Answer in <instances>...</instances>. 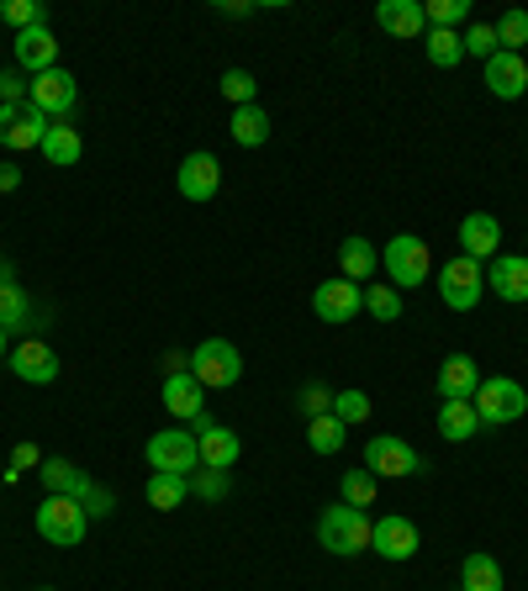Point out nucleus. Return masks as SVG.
Here are the masks:
<instances>
[{
    "label": "nucleus",
    "mask_w": 528,
    "mask_h": 591,
    "mask_svg": "<svg viewBox=\"0 0 528 591\" xmlns=\"http://www.w3.org/2000/svg\"><path fill=\"white\" fill-rule=\"evenodd\" d=\"M370 528H376V518H370L365 507L338 502V507H323V518H317V545L328 549V555L355 560V555H365V549H370Z\"/></svg>",
    "instance_id": "obj_1"
},
{
    "label": "nucleus",
    "mask_w": 528,
    "mask_h": 591,
    "mask_svg": "<svg viewBox=\"0 0 528 591\" xmlns=\"http://www.w3.org/2000/svg\"><path fill=\"white\" fill-rule=\"evenodd\" d=\"M381 270L391 275L397 291H418V285L433 275V249L418 233H397L381 249Z\"/></svg>",
    "instance_id": "obj_2"
},
{
    "label": "nucleus",
    "mask_w": 528,
    "mask_h": 591,
    "mask_svg": "<svg viewBox=\"0 0 528 591\" xmlns=\"http://www.w3.org/2000/svg\"><path fill=\"white\" fill-rule=\"evenodd\" d=\"M191 376L207 386V391H228L243 380V355L228 344V338H201L191 349Z\"/></svg>",
    "instance_id": "obj_3"
},
{
    "label": "nucleus",
    "mask_w": 528,
    "mask_h": 591,
    "mask_svg": "<svg viewBox=\"0 0 528 591\" xmlns=\"http://www.w3.org/2000/svg\"><path fill=\"white\" fill-rule=\"evenodd\" d=\"M38 534L49 539V545L59 549H74V545H85V528H91V513L80 507L74 497H43L38 502Z\"/></svg>",
    "instance_id": "obj_4"
},
{
    "label": "nucleus",
    "mask_w": 528,
    "mask_h": 591,
    "mask_svg": "<svg viewBox=\"0 0 528 591\" xmlns=\"http://www.w3.org/2000/svg\"><path fill=\"white\" fill-rule=\"evenodd\" d=\"M144 460L154 465V471L186 475V481L201 471V450H196L191 428H165V433H154V439H148V450H144Z\"/></svg>",
    "instance_id": "obj_5"
},
{
    "label": "nucleus",
    "mask_w": 528,
    "mask_h": 591,
    "mask_svg": "<svg viewBox=\"0 0 528 591\" xmlns=\"http://www.w3.org/2000/svg\"><path fill=\"white\" fill-rule=\"evenodd\" d=\"M528 412V391L518 386V380L507 376H492L476 386V418L481 428H497V423H518Z\"/></svg>",
    "instance_id": "obj_6"
},
{
    "label": "nucleus",
    "mask_w": 528,
    "mask_h": 591,
    "mask_svg": "<svg viewBox=\"0 0 528 591\" xmlns=\"http://www.w3.org/2000/svg\"><path fill=\"white\" fill-rule=\"evenodd\" d=\"M481 291H486V270H481L476 260L455 254V260L439 270V296H444V307L450 312H476Z\"/></svg>",
    "instance_id": "obj_7"
},
{
    "label": "nucleus",
    "mask_w": 528,
    "mask_h": 591,
    "mask_svg": "<svg viewBox=\"0 0 528 591\" xmlns=\"http://www.w3.org/2000/svg\"><path fill=\"white\" fill-rule=\"evenodd\" d=\"M365 471L391 475V481H408V475H423V454L412 450L408 439L381 433V439H370V444H365Z\"/></svg>",
    "instance_id": "obj_8"
},
{
    "label": "nucleus",
    "mask_w": 528,
    "mask_h": 591,
    "mask_svg": "<svg viewBox=\"0 0 528 591\" xmlns=\"http://www.w3.org/2000/svg\"><path fill=\"white\" fill-rule=\"evenodd\" d=\"M27 101H32L43 117L64 122L74 112V101H80V85H74L70 70H43V74H32V91H27Z\"/></svg>",
    "instance_id": "obj_9"
},
{
    "label": "nucleus",
    "mask_w": 528,
    "mask_h": 591,
    "mask_svg": "<svg viewBox=\"0 0 528 591\" xmlns=\"http://www.w3.org/2000/svg\"><path fill=\"white\" fill-rule=\"evenodd\" d=\"M191 433H196V450H201V465L207 471H228V465H239V454H243V444H239V433L228 423H217V418H196L191 423Z\"/></svg>",
    "instance_id": "obj_10"
},
{
    "label": "nucleus",
    "mask_w": 528,
    "mask_h": 591,
    "mask_svg": "<svg viewBox=\"0 0 528 591\" xmlns=\"http://www.w3.org/2000/svg\"><path fill=\"white\" fill-rule=\"evenodd\" d=\"M53 117H43L32 101H22V106H0V143L6 148H43V138H49Z\"/></svg>",
    "instance_id": "obj_11"
},
{
    "label": "nucleus",
    "mask_w": 528,
    "mask_h": 591,
    "mask_svg": "<svg viewBox=\"0 0 528 591\" xmlns=\"http://www.w3.org/2000/svg\"><path fill=\"white\" fill-rule=\"evenodd\" d=\"M313 312L323 317V323H355L365 312V285H355V281H323L313 291Z\"/></svg>",
    "instance_id": "obj_12"
},
{
    "label": "nucleus",
    "mask_w": 528,
    "mask_h": 591,
    "mask_svg": "<svg viewBox=\"0 0 528 591\" xmlns=\"http://www.w3.org/2000/svg\"><path fill=\"white\" fill-rule=\"evenodd\" d=\"M11 370H17V380H27V386H53V380H59V355H53V344H43V338H22V344L11 349Z\"/></svg>",
    "instance_id": "obj_13"
},
{
    "label": "nucleus",
    "mask_w": 528,
    "mask_h": 591,
    "mask_svg": "<svg viewBox=\"0 0 528 591\" xmlns=\"http://www.w3.org/2000/svg\"><path fill=\"white\" fill-rule=\"evenodd\" d=\"M476 386H481V370L471 355H450L433 376V391L439 402H476Z\"/></svg>",
    "instance_id": "obj_14"
},
{
    "label": "nucleus",
    "mask_w": 528,
    "mask_h": 591,
    "mask_svg": "<svg viewBox=\"0 0 528 591\" xmlns=\"http://www.w3.org/2000/svg\"><path fill=\"white\" fill-rule=\"evenodd\" d=\"M175 186L186 201H212L217 190H222V165H217L212 154H186L180 159V175H175Z\"/></svg>",
    "instance_id": "obj_15"
},
{
    "label": "nucleus",
    "mask_w": 528,
    "mask_h": 591,
    "mask_svg": "<svg viewBox=\"0 0 528 591\" xmlns=\"http://www.w3.org/2000/svg\"><path fill=\"white\" fill-rule=\"evenodd\" d=\"M497 249H503V222L492 212H471L460 222V254L465 260H497Z\"/></svg>",
    "instance_id": "obj_16"
},
{
    "label": "nucleus",
    "mask_w": 528,
    "mask_h": 591,
    "mask_svg": "<svg viewBox=\"0 0 528 591\" xmlns=\"http://www.w3.org/2000/svg\"><path fill=\"white\" fill-rule=\"evenodd\" d=\"M418 545H423V539H418V528H412L408 518H376V528H370V549H376L381 560H397V566L412 560Z\"/></svg>",
    "instance_id": "obj_17"
},
{
    "label": "nucleus",
    "mask_w": 528,
    "mask_h": 591,
    "mask_svg": "<svg viewBox=\"0 0 528 591\" xmlns=\"http://www.w3.org/2000/svg\"><path fill=\"white\" fill-rule=\"evenodd\" d=\"M159 397H165V412H169V418H180V423H196V418L207 412V386H201L191 370L169 376Z\"/></svg>",
    "instance_id": "obj_18"
},
{
    "label": "nucleus",
    "mask_w": 528,
    "mask_h": 591,
    "mask_svg": "<svg viewBox=\"0 0 528 591\" xmlns=\"http://www.w3.org/2000/svg\"><path fill=\"white\" fill-rule=\"evenodd\" d=\"M11 43H17V64H22L27 74L59 70V38H53V27H27Z\"/></svg>",
    "instance_id": "obj_19"
},
{
    "label": "nucleus",
    "mask_w": 528,
    "mask_h": 591,
    "mask_svg": "<svg viewBox=\"0 0 528 591\" xmlns=\"http://www.w3.org/2000/svg\"><path fill=\"white\" fill-rule=\"evenodd\" d=\"M38 481L49 486V497H74V502H85V492L96 486L74 460H59V454H49V460L38 465Z\"/></svg>",
    "instance_id": "obj_20"
},
{
    "label": "nucleus",
    "mask_w": 528,
    "mask_h": 591,
    "mask_svg": "<svg viewBox=\"0 0 528 591\" xmlns=\"http://www.w3.org/2000/svg\"><path fill=\"white\" fill-rule=\"evenodd\" d=\"M486 91L497 95V101H518V95L528 91L524 53H497V59H486Z\"/></svg>",
    "instance_id": "obj_21"
},
{
    "label": "nucleus",
    "mask_w": 528,
    "mask_h": 591,
    "mask_svg": "<svg viewBox=\"0 0 528 591\" xmlns=\"http://www.w3.org/2000/svg\"><path fill=\"white\" fill-rule=\"evenodd\" d=\"M486 285L503 296V302H528V260L524 254H497L492 260V270H486Z\"/></svg>",
    "instance_id": "obj_22"
},
{
    "label": "nucleus",
    "mask_w": 528,
    "mask_h": 591,
    "mask_svg": "<svg viewBox=\"0 0 528 591\" xmlns=\"http://www.w3.org/2000/svg\"><path fill=\"white\" fill-rule=\"evenodd\" d=\"M376 22H381L391 38H423V32H429L423 0H381V6H376Z\"/></svg>",
    "instance_id": "obj_23"
},
{
    "label": "nucleus",
    "mask_w": 528,
    "mask_h": 591,
    "mask_svg": "<svg viewBox=\"0 0 528 591\" xmlns=\"http://www.w3.org/2000/svg\"><path fill=\"white\" fill-rule=\"evenodd\" d=\"M338 264H344V281H370L376 270H381V249L376 243H365L360 233L355 238H344V249H338Z\"/></svg>",
    "instance_id": "obj_24"
},
{
    "label": "nucleus",
    "mask_w": 528,
    "mask_h": 591,
    "mask_svg": "<svg viewBox=\"0 0 528 591\" xmlns=\"http://www.w3.org/2000/svg\"><path fill=\"white\" fill-rule=\"evenodd\" d=\"M476 402H439V439H450V444H465V439H476Z\"/></svg>",
    "instance_id": "obj_25"
},
{
    "label": "nucleus",
    "mask_w": 528,
    "mask_h": 591,
    "mask_svg": "<svg viewBox=\"0 0 528 591\" xmlns=\"http://www.w3.org/2000/svg\"><path fill=\"white\" fill-rule=\"evenodd\" d=\"M460 591H503V566L476 549V555H465V566H460Z\"/></svg>",
    "instance_id": "obj_26"
},
{
    "label": "nucleus",
    "mask_w": 528,
    "mask_h": 591,
    "mask_svg": "<svg viewBox=\"0 0 528 591\" xmlns=\"http://www.w3.org/2000/svg\"><path fill=\"white\" fill-rule=\"evenodd\" d=\"M80 154H85L80 133H74L70 122H53L49 138H43V159H49V165H59V169H70V165H80Z\"/></svg>",
    "instance_id": "obj_27"
},
{
    "label": "nucleus",
    "mask_w": 528,
    "mask_h": 591,
    "mask_svg": "<svg viewBox=\"0 0 528 591\" xmlns=\"http://www.w3.org/2000/svg\"><path fill=\"white\" fill-rule=\"evenodd\" d=\"M144 497H148V507H159V513H175L180 502L191 497V481H186V475L154 471V475H148V486H144Z\"/></svg>",
    "instance_id": "obj_28"
},
{
    "label": "nucleus",
    "mask_w": 528,
    "mask_h": 591,
    "mask_svg": "<svg viewBox=\"0 0 528 591\" xmlns=\"http://www.w3.org/2000/svg\"><path fill=\"white\" fill-rule=\"evenodd\" d=\"M270 138V117H264V106L254 101V106H239L233 112V143L239 148H260V143Z\"/></svg>",
    "instance_id": "obj_29"
},
{
    "label": "nucleus",
    "mask_w": 528,
    "mask_h": 591,
    "mask_svg": "<svg viewBox=\"0 0 528 591\" xmlns=\"http://www.w3.org/2000/svg\"><path fill=\"white\" fill-rule=\"evenodd\" d=\"M344 439H349V428L338 423L334 412H328V418H307V450L313 454H338Z\"/></svg>",
    "instance_id": "obj_30"
},
{
    "label": "nucleus",
    "mask_w": 528,
    "mask_h": 591,
    "mask_svg": "<svg viewBox=\"0 0 528 591\" xmlns=\"http://www.w3.org/2000/svg\"><path fill=\"white\" fill-rule=\"evenodd\" d=\"M423 38H429V64L433 70H455L460 59H465V43H460V32H444V27H429V32H423Z\"/></svg>",
    "instance_id": "obj_31"
},
{
    "label": "nucleus",
    "mask_w": 528,
    "mask_h": 591,
    "mask_svg": "<svg viewBox=\"0 0 528 591\" xmlns=\"http://www.w3.org/2000/svg\"><path fill=\"white\" fill-rule=\"evenodd\" d=\"M338 492H344V502H349V507H370V502H376V492H381V475H370L365 465H355V471H344Z\"/></svg>",
    "instance_id": "obj_32"
},
{
    "label": "nucleus",
    "mask_w": 528,
    "mask_h": 591,
    "mask_svg": "<svg viewBox=\"0 0 528 591\" xmlns=\"http://www.w3.org/2000/svg\"><path fill=\"white\" fill-rule=\"evenodd\" d=\"M0 27H11V32L49 27V11H43V0H6V6H0Z\"/></svg>",
    "instance_id": "obj_33"
},
{
    "label": "nucleus",
    "mask_w": 528,
    "mask_h": 591,
    "mask_svg": "<svg viewBox=\"0 0 528 591\" xmlns=\"http://www.w3.org/2000/svg\"><path fill=\"white\" fill-rule=\"evenodd\" d=\"M460 43H465V59H481V64L503 53V43H497V27H492V22H471L465 32H460Z\"/></svg>",
    "instance_id": "obj_34"
},
{
    "label": "nucleus",
    "mask_w": 528,
    "mask_h": 591,
    "mask_svg": "<svg viewBox=\"0 0 528 591\" xmlns=\"http://www.w3.org/2000/svg\"><path fill=\"white\" fill-rule=\"evenodd\" d=\"M423 17H429V27L460 32V27L471 22V0H429V6H423Z\"/></svg>",
    "instance_id": "obj_35"
},
{
    "label": "nucleus",
    "mask_w": 528,
    "mask_h": 591,
    "mask_svg": "<svg viewBox=\"0 0 528 591\" xmlns=\"http://www.w3.org/2000/svg\"><path fill=\"white\" fill-rule=\"evenodd\" d=\"M365 312H370L376 323H397V317H402L397 285H365Z\"/></svg>",
    "instance_id": "obj_36"
},
{
    "label": "nucleus",
    "mask_w": 528,
    "mask_h": 591,
    "mask_svg": "<svg viewBox=\"0 0 528 591\" xmlns=\"http://www.w3.org/2000/svg\"><path fill=\"white\" fill-rule=\"evenodd\" d=\"M492 27H497V43H503V53H524V43H528V11H503Z\"/></svg>",
    "instance_id": "obj_37"
},
{
    "label": "nucleus",
    "mask_w": 528,
    "mask_h": 591,
    "mask_svg": "<svg viewBox=\"0 0 528 591\" xmlns=\"http://www.w3.org/2000/svg\"><path fill=\"white\" fill-rule=\"evenodd\" d=\"M334 418L344 428L370 423V397H365V391H334Z\"/></svg>",
    "instance_id": "obj_38"
},
{
    "label": "nucleus",
    "mask_w": 528,
    "mask_h": 591,
    "mask_svg": "<svg viewBox=\"0 0 528 591\" xmlns=\"http://www.w3.org/2000/svg\"><path fill=\"white\" fill-rule=\"evenodd\" d=\"M222 95H228V101H233V112H239V106H254L260 85H254V74L249 70H222Z\"/></svg>",
    "instance_id": "obj_39"
},
{
    "label": "nucleus",
    "mask_w": 528,
    "mask_h": 591,
    "mask_svg": "<svg viewBox=\"0 0 528 591\" xmlns=\"http://www.w3.org/2000/svg\"><path fill=\"white\" fill-rule=\"evenodd\" d=\"M27 323V291L22 285H0V328H22Z\"/></svg>",
    "instance_id": "obj_40"
},
{
    "label": "nucleus",
    "mask_w": 528,
    "mask_h": 591,
    "mask_svg": "<svg viewBox=\"0 0 528 591\" xmlns=\"http://www.w3.org/2000/svg\"><path fill=\"white\" fill-rule=\"evenodd\" d=\"M191 492L207 502H222L228 497V471H207V465H201V471L191 475Z\"/></svg>",
    "instance_id": "obj_41"
},
{
    "label": "nucleus",
    "mask_w": 528,
    "mask_h": 591,
    "mask_svg": "<svg viewBox=\"0 0 528 591\" xmlns=\"http://www.w3.org/2000/svg\"><path fill=\"white\" fill-rule=\"evenodd\" d=\"M296 407H302L307 418H328V412H334V391H328V386H307V391L296 397Z\"/></svg>",
    "instance_id": "obj_42"
},
{
    "label": "nucleus",
    "mask_w": 528,
    "mask_h": 591,
    "mask_svg": "<svg viewBox=\"0 0 528 591\" xmlns=\"http://www.w3.org/2000/svg\"><path fill=\"white\" fill-rule=\"evenodd\" d=\"M32 80H22V70H0V106H22Z\"/></svg>",
    "instance_id": "obj_43"
},
{
    "label": "nucleus",
    "mask_w": 528,
    "mask_h": 591,
    "mask_svg": "<svg viewBox=\"0 0 528 591\" xmlns=\"http://www.w3.org/2000/svg\"><path fill=\"white\" fill-rule=\"evenodd\" d=\"M80 507H85V513H96V518H112V492H106V486H91Z\"/></svg>",
    "instance_id": "obj_44"
},
{
    "label": "nucleus",
    "mask_w": 528,
    "mask_h": 591,
    "mask_svg": "<svg viewBox=\"0 0 528 591\" xmlns=\"http://www.w3.org/2000/svg\"><path fill=\"white\" fill-rule=\"evenodd\" d=\"M27 465H43V450H38V444H17V454H11V471H27Z\"/></svg>",
    "instance_id": "obj_45"
},
{
    "label": "nucleus",
    "mask_w": 528,
    "mask_h": 591,
    "mask_svg": "<svg viewBox=\"0 0 528 591\" xmlns=\"http://www.w3.org/2000/svg\"><path fill=\"white\" fill-rule=\"evenodd\" d=\"M22 186V169L17 165H0V196H6V190H17Z\"/></svg>",
    "instance_id": "obj_46"
},
{
    "label": "nucleus",
    "mask_w": 528,
    "mask_h": 591,
    "mask_svg": "<svg viewBox=\"0 0 528 591\" xmlns=\"http://www.w3.org/2000/svg\"><path fill=\"white\" fill-rule=\"evenodd\" d=\"M217 11H222V17H249L254 6H249V0H217Z\"/></svg>",
    "instance_id": "obj_47"
},
{
    "label": "nucleus",
    "mask_w": 528,
    "mask_h": 591,
    "mask_svg": "<svg viewBox=\"0 0 528 591\" xmlns=\"http://www.w3.org/2000/svg\"><path fill=\"white\" fill-rule=\"evenodd\" d=\"M0 359H6V328H0Z\"/></svg>",
    "instance_id": "obj_48"
},
{
    "label": "nucleus",
    "mask_w": 528,
    "mask_h": 591,
    "mask_svg": "<svg viewBox=\"0 0 528 591\" xmlns=\"http://www.w3.org/2000/svg\"><path fill=\"white\" fill-rule=\"evenodd\" d=\"M0 486H6V471H0Z\"/></svg>",
    "instance_id": "obj_49"
},
{
    "label": "nucleus",
    "mask_w": 528,
    "mask_h": 591,
    "mask_svg": "<svg viewBox=\"0 0 528 591\" xmlns=\"http://www.w3.org/2000/svg\"><path fill=\"white\" fill-rule=\"evenodd\" d=\"M38 591H53V587H38Z\"/></svg>",
    "instance_id": "obj_50"
},
{
    "label": "nucleus",
    "mask_w": 528,
    "mask_h": 591,
    "mask_svg": "<svg viewBox=\"0 0 528 591\" xmlns=\"http://www.w3.org/2000/svg\"><path fill=\"white\" fill-rule=\"evenodd\" d=\"M524 260H528V249H524Z\"/></svg>",
    "instance_id": "obj_51"
}]
</instances>
